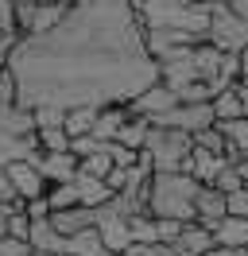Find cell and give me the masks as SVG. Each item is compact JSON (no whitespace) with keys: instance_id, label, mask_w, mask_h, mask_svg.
Masks as SVG:
<instances>
[{"instance_id":"7402d4cb","label":"cell","mask_w":248,"mask_h":256,"mask_svg":"<svg viewBox=\"0 0 248 256\" xmlns=\"http://www.w3.org/2000/svg\"><path fill=\"white\" fill-rule=\"evenodd\" d=\"M214 112H217V120H236V116H244V101L236 94V86H229V90H221V94L214 97Z\"/></svg>"},{"instance_id":"30bf717a","label":"cell","mask_w":248,"mask_h":256,"mask_svg":"<svg viewBox=\"0 0 248 256\" xmlns=\"http://www.w3.org/2000/svg\"><path fill=\"white\" fill-rule=\"evenodd\" d=\"M35 167L43 171L46 182H74L78 171H82V160L74 152H39Z\"/></svg>"},{"instance_id":"603a6c76","label":"cell","mask_w":248,"mask_h":256,"mask_svg":"<svg viewBox=\"0 0 248 256\" xmlns=\"http://www.w3.org/2000/svg\"><path fill=\"white\" fill-rule=\"evenodd\" d=\"M116 167V160H112V152H108V144H101L97 152H90V156H82V175H93V178H105L108 171Z\"/></svg>"},{"instance_id":"f546056e","label":"cell","mask_w":248,"mask_h":256,"mask_svg":"<svg viewBox=\"0 0 248 256\" xmlns=\"http://www.w3.org/2000/svg\"><path fill=\"white\" fill-rule=\"evenodd\" d=\"M31 248H35V244L24 240V237H12V233L0 237V256H31Z\"/></svg>"},{"instance_id":"4316f807","label":"cell","mask_w":248,"mask_h":256,"mask_svg":"<svg viewBox=\"0 0 248 256\" xmlns=\"http://www.w3.org/2000/svg\"><path fill=\"white\" fill-rule=\"evenodd\" d=\"M20 105V82H16L12 66H0V109Z\"/></svg>"},{"instance_id":"e575fe53","label":"cell","mask_w":248,"mask_h":256,"mask_svg":"<svg viewBox=\"0 0 248 256\" xmlns=\"http://www.w3.org/2000/svg\"><path fill=\"white\" fill-rule=\"evenodd\" d=\"M16 28V0H0V32Z\"/></svg>"},{"instance_id":"3957f363","label":"cell","mask_w":248,"mask_h":256,"mask_svg":"<svg viewBox=\"0 0 248 256\" xmlns=\"http://www.w3.org/2000/svg\"><path fill=\"white\" fill-rule=\"evenodd\" d=\"M136 12L144 20V28H167V32H190L206 35L210 32V12L206 4L194 0H136Z\"/></svg>"},{"instance_id":"836d02e7","label":"cell","mask_w":248,"mask_h":256,"mask_svg":"<svg viewBox=\"0 0 248 256\" xmlns=\"http://www.w3.org/2000/svg\"><path fill=\"white\" fill-rule=\"evenodd\" d=\"M24 214L31 222H43V218H50V202L46 198H31V202H24Z\"/></svg>"},{"instance_id":"44dd1931","label":"cell","mask_w":248,"mask_h":256,"mask_svg":"<svg viewBox=\"0 0 248 256\" xmlns=\"http://www.w3.org/2000/svg\"><path fill=\"white\" fill-rule=\"evenodd\" d=\"M93 124H97V105H78V109H66V132L70 140L78 136H93Z\"/></svg>"},{"instance_id":"bcb514c9","label":"cell","mask_w":248,"mask_h":256,"mask_svg":"<svg viewBox=\"0 0 248 256\" xmlns=\"http://www.w3.org/2000/svg\"><path fill=\"white\" fill-rule=\"evenodd\" d=\"M58 4H70V8H74V4H78V0H58Z\"/></svg>"},{"instance_id":"74e56055","label":"cell","mask_w":248,"mask_h":256,"mask_svg":"<svg viewBox=\"0 0 248 256\" xmlns=\"http://www.w3.org/2000/svg\"><path fill=\"white\" fill-rule=\"evenodd\" d=\"M206 256H248V248H229V244H214Z\"/></svg>"},{"instance_id":"7c38bea8","label":"cell","mask_w":248,"mask_h":256,"mask_svg":"<svg viewBox=\"0 0 248 256\" xmlns=\"http://www.w3.org/2000/svg\"><path fill=\"white\" fill-rule=\"evenodd\" d=\"M50 225L62 237H78L86 229H97V210L93 206H70V210H50Z\"/></svg>"},{"instance_id":"277c9868","label":"cell","mask_w":248,"mask_h":256,"mask_svg":"<svg viewBox=\"0 0 248 256\" xmlns=\"http://www.w3.org/2000/svg\"><path fill=\"white\" fill-rule=\"evenodd\" d=\"M144 156L152 160L155 171H186V163L194 156V136L170 124H152Z\"/></svg>"},{"instance_id":"6da1fadb","label":"cell","mask_w":248,"mask_h":256,"mask_svg":"<svg viewBox=\"0 0 248 256\" xmlns=\"http://www.w3.org/2000/svg\"><path fill=\"white\" fill-rule=\"evenodd\" d=\"M8 66L24 109L128 105L159 82V58L148 50L136 0H78L58 28L24 35Z\"/></svg>"},{"instance_id":"4fadbf2b","label":"cell","mask_w":248,"mask_h":256,"mask_svg":"<svg viewBox=\"0 0 248 256\" xmlns=\"http://www.w3.org/2000/svg\"><path fill=\"white\" fill-rule=\"evenodd\" d=\"M225 156H217V152H206V148H194V156H190V163H186V175H194L202 182V186H214L217 175L225 171Z\"/></svg>"},{"instance_id":"8992f818","label":"cell","mask_w":248,"mask_h":256,"mask_svg":"<svg viewBox=\"0 0 248 256\" xmlns=\"http://www.w3.org/2000/svg\"><path fill=\"white\" fill-rule=\"evenodd\" d=\"M70 12V4H58V0H20L16 4V28L24 35H43L50 28H58Z\"/></svg>"},{"instance_id":"5b68a950","label":"cell","mask_w":248,"mask_h":256,"mask_svg":"<svg viewBox=\"0 0 248 256\" xmlns=\"http://www.w3.org/2000/svg\"><path fill=\"white\" fill-rule=\"evenodd\" d=\"M206 39H210L214 47H221L225 54H240V50L248 47V20H240L229 4H214Z\"/></svg>"},{"instance_id":"7bdbcfd3","label":"cell","mask_w":248,"mask_h":256,"mask_svg":"<svg viewBox=\"0 0 248 256\" xmlns=\"http://www.w3.org/2000/svg\"><path fill=\"white\" fill-rule=\"evenodd\" d=\"M236 167H240V178H244V186H248V160H244V163H236Z\"/></svg>"},{"instance_id":"e0dca14e","label":"cell","mask_w":248,"mask_h":256,"mask_svg":"<svg viewBox=\"0 0 248 256\" xmlns=\"http://www.w3.org/2000/svg\"><path fill=\"white\" fill-rule=\"evenodd\" d=\"M78 194H82V206H93V210H101V206H108V202H112V186H108L105 178H93V175H82V171H78Z\"/></svg>"},{"instance_id":"d6a6232c","label":"cell","mask_w":248,"mask_h":256,"mask_svg":"<svg viewBox=\"0 0 248 256\" xmlns=\"http://www.w3.org/2000/svg\"><path fill=\"white\" fill-rule=\"evenodd\" d=\"M105 182H108V186H112L116 194L128 190V182H132V167H112V171L105 175Z\"/></svg>"},{"instance_id":"d6986e66","label":"cell","mask_w":248,"mask_h":256,"mask_svg":"<svg viewBox=\"0 0 248 256\" xmlns=\"http://www.w3.org/2000/svg\"><path fill=\"white\" fill-rule=\"evenodd\" d=\"M31 244H35V248H43V252H58V256H66V237H62L58 229L50 225V218H43V222L31 225Z\"/></svg>"},{"instance_id":"c3c4849f","label":"cell","mask_w":248,"mask_h":256,"mask_svg":"<svg viewBox=\"0 0 248 256\" xmlns=\"http://www.w3.org/2000/svg\"><path fill=\"white\" fill-rule=\"evenodd\" d=\"M16 4H20V0H16Z\"/></svg>"},{"instance_id":"1f68e13d","label":"cell","mask_w":248,"mask_h":256,"mask_svg":"<svg viewBox=\"0 0 248 256\" xmlns=\"http://www.w3.org/2000/svg\"><path fill=\"white\" fill-rule=\"evenodd\" d=\"M0 202H8L12 210H24V198L16 194L12 178H8V171H4V163H0Z\"/></svg>"},{"instance_id":"2e32d148","label":"cell","mask_w":248,"mask_h":256,"mask_svg":"<svg viewBox=\"0 0 248 256\" xmlns=\"http://www.w3.org/2000/svg\"><path fill=\"white\" fill-rule=\"evenodd\" d=\"M174 244H178L186 256H206V252H210V248L217 244V237H214V229H206L202 222H186Z\"/></svg>"},{"instance_id":"5bb4252c","label":"cell","mask_w":248,"mask_h":256,"mask_svg":"<svg viewBox=\"0 0 248 256\" xmlns=\"http://www.w3.org/2000/svg\"><path fill=\"white\" fill-rule=\"evenodd\" d=\"M132 116V109L124 105V101H112V105H101L97 109V124H93V136L108 144V140H116V132L124 128V120Z\"/></svg>"},{"instance_id":"ffe728a7","label":"cell","mask_w":248,"mask_h":256,"mask_svg":"<svg viewBox=\"0 0 248 256\" xmlns=\"http://www.w3.org/2000/svg\"><path fill=\"white\" fill-rule=\"evenodd\" d=\"M148 132H152V120L148 116H128L124 120V128L116 132V144H124V148H132V152H144V144H148Z\"/></svg>"},{"instance_id":"52a82bcc","label":"cell","mask_w":248,"mask_h":256,"mask_svg":"<svg viewBox=\"0 0 248 256\" xmlns=\"http://www.w3.org/2000/svg\"><path fill=\"white\" fill-rule=\"evenodd\" d=\"M152 124H170V128H182V132H202V128H214L217 124V112H214V101H178L170 112H163L159 120Z\"/></svg>"},{"instance_id":"b9f144b4","label":"cell","mask_w":248,"mask_h":256,"mask_svg":"<svg viewBox=\"0 0 248 256\" xmlns=\"http://www.w3.org/2000/svg\"><path fill=\"white\" fill-rule=\"evenodd\" d=\"M236 58H240V78H248V47L240 50V54H236Z\"/></svg>"},{"instance_id":"d4e9b609","label":"cell","mask_w":248,"mask_h":256,"mask_svg":"<svg viewBox=\"0 0 248 256\" xmlns=\"http://www.w3.org/2000/svg\"><path fill=\"white\" fill-rule=\"evenodd\" d=\"M132 240H136V244H155V240H159V218L136 214V218H132Z\"/></svg>"},{"instance_id":"60d3db41","label":"cell","mask_w":248,"mask_h":256,"mask_svg":"<svg viewBox=\"0 0 248 256\" xmlns=\"http://www.w3.org/2000/svg\"><path fill=\"white\" fill-rule=\"evenodd\" d=\"M236 94H240V101H244V116H248V78L236 82Z\"/></svg>"},{"instance_id":"f6af8a7d","label":"cell","mask_w":248,"mask_h":256,"mask_svg":"<svg viewBox=\"0 0 248 256\" xmlns=\"http://www.w3.org/2000/svg\"><path fill=\"white\" fill-rule=\"evenodd\" d=\"M194 4H206V8H214V4H217V0H194Z\"/></svg>"},{"instance_id":"ab89813d","label":"cell","mask_w":248,"mask_h":256,"mask_svg":"<svg viewBox=\"0 0 248 256\" xmlns=\"http://www.w3.org/2000/svg\"><path fill=\"white\" fill-rule=\"evenodd\" d=\"M229 8H232L240 20H248V0H229Z\"/></svg>"},{"instance_id":"9c48e42d","label":"cell","mask_w":248,"mask_h":256,"mask_svg":"<svg viewBox=\"0 0 248 256\" xmlns=\"http://www.w3.org/2000/svg\"><path fill=\"white\" fill-rule=\"evenodd\" d=\"M174 105H178V90H170L167 82H155V86H148L140 97L128 101V109L136 112V116H148V120H159V116L170 112Z\"/></svg>"},{"instance_id":"4dcf8cb0","label":"cell","mask_w":248,"mask_h":256,"mask_svg":"<svg viewBox=\"0 0 248 256\" xmlns=\"http://www.w3.org/2000/svg\"><path fill=\"white\" fill-rule=\"evenodd\" d=\"M20 39H24V32H20V28H12V32H0V66H8V58H12L16 47H20Z\"/></svg>"},{"instance_id":"ba28073f","label":"cell","mask_w":248,"mask_h":256,"mask_svg":"<svg viewBox=\"0 0 248 256\" xmlns=\"http://www.w3.org/2000/svg\"><path fill=\"white\" fill-rule=\"evenodd\" d=\"M4 171H8L16 194H20L24 202H31V198H46V190H50V182H46L43 171L35 167V160H12V163H4Z\"/></svg>"},{"instance_id":"d590c367","label":"cell","mask_w":248,"mask_h":256,"mask_svg":"<svg viewBox=\"0 0 248 256\" xmlns=\"http://www.w3.org/2000/svg\"><path fill=\"white\" fill-rule=\"evenodd\" d=\"M229 214L248 218V186H244V190H236V194H229Z\"/></svg>"},{"instance_id":"8d00e7d4","label":"cell","mask_w":248,"mask_h":256,"mask_svg":"<svg viewBox=\"0 0 248 256\" xmlns=\"http://www.w3.org/2000/svg\"><path fill=\"white\" fill-rule=\"evenodd\" d=\"M148 256H186V252L178 248V244H174V240H155Z\"/></svg>"},{"instance_id":"ee69618b","label":"cell","mask_w":248,"mask_h":256,"mask_svg":"<svg viewBox=\"0 0 248 256\" xmlns=\"http://www.w3.org/2000/svg\"><path fill=\"white\" fill-rule=\"evenodd\" d=\"M31 256H58V252H43V248H31Z\"/></svg>"},{"instance_id":"cb8c5ba5","label":"cell","mask_w":248,"mask_h":256,"mask_svg":"<svg viewBox=\"0 0 248 256\" xmlns=\"http://www.w3.org/2000/svg\"><path fill=\"white\" fill-rule=\"evenodd\" d=\"M46 202H50V210H70V206H82L78 182H50V190H46Z\"/></svg>"},{"instance_id":"ac0fdd59","label":"cell","mask_w":248,"mask_h":256,"mask_svg":"<svg viewBox=\"0 0 248 256\" xmlns=\"http://www.w3.org/2000/svg\"><path fill=\"white\" fill-rule=\"evenodd\" d=\"M217 244H229V248H248V218H236V214H229V218H221V225L214 229Z\"/></svg>"},{"instance_id":"7dc6e473","label":"cell","mask_w":248,"mask_h":256,"mask_svg":"<svg viewBox=\"0 0 248 256\" xmlns=\"http://www.w3.org/2000/svg\"><path fill=\"white\" fill-rule=\"evenodd\" d=\"M120 256H132V252H120Z\"/></svg>"},{"instance_id":"484cf974","label":"cell","mask_w":248,"mask_h":256,"mask_svg":"<svg viewBox=\"0 0 248 256\" xmlns=\"http://www.w3.org/2000/svg\"><path fill=\"white\" fill-rule=\"evenodd\" d=\"M194 148H206V152H217V156H225L229 140H225V132L214 124V128H202V132H194Z\"/></svg>"},{"instance_id":"f35d334b","label":"cell","mask_w":248,"mask_h":256,"mask_svg":"<svg viewBox=\"0 0 248 256\" xmlns=\"http://www.w3.org/2000/svg\"><path fill=\"white\" fill-rule=\"evenodd\" d=\"M8 218H12V206L0 202V237H8Z\"/></svg>"},{"instance_id":"83f0119b","label":"cell","mask_w":248,"mask_h":256,"mask_svg":"<svg viewBox=\"0 0 248 256\" xmlns=\"http://www.w3.org/2000/svg\"><path fill=\"white\" fill-rule=\"evenodd\" d=\"M39 144H43V152H70V132L66 128H39Z\"/></svg>"},{"instance_id":"7a4b0ae2","label":"cell","mask_w":248,"mask_h":256,"mask_svg":"<svg viewBox=\"0 0 248 256\" xmlns=\"http://www.w3.org/2000/svg\"><path fill=\"white\" fill-rule=\"evenodd\" d=\"M202 182L186 171H155L148 186V214L152 218H174V222H194V198Z\"/></svg>"},{"instance_id":"f1b7e54d","label":"cell","mask_w":248,"mask_h":256,"mask_svg":"<svg viewBox=\"0 0 248 256\" xmlns=\"http://www.w3.org/2000/svg\"><path fill=\"white\" fill-rule=\"evenodd\" d=\"M217 190H225V194H236V190H244V178H240V167L236 163H225V171L217 175V182H214Z\"/></svg>"},{"instance_id":"9a60e30c","label":"cell","mask_w":248,"mask_h":256,"mask_svg":"<svg viewBox=\"0 0 248 256\" xmlns=\"http://www.w3.org/2000/svg\"><path fill=\"white\" fill-rule=\"evenodd\" d=\"M217 128L225 132V160L229 163H244L248 160V116H236V120H217Z\"/></svg>"},{"instance_id":"8fae6325","label":"cell","mask_w":248,"mask_h":256,"mask_svg":"<svg viewBox=\"0 0 248 256\" xmlns=\"http://www.w3.org/2000/svg\"><path fill=\"white\" fill-rule=\"evenodd\" d=\"M194 222H202L206 229H217L221 218H229V194L217 190V186H202L198 198H194Z\"/></svg>"}]
</instances>
